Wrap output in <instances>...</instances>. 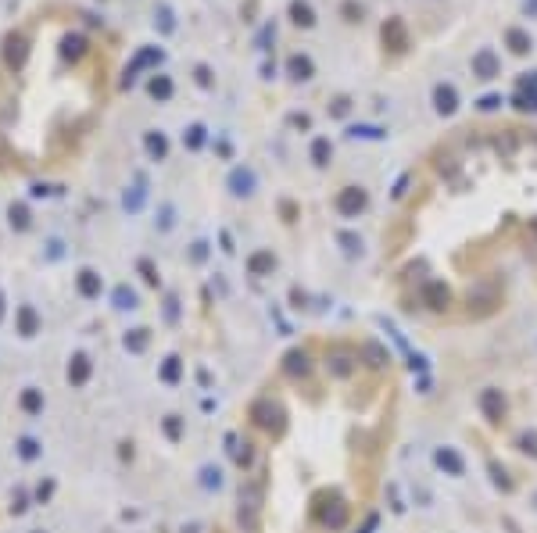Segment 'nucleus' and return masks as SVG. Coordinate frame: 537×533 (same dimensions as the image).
<instances>
[{
    "mask_svg": "<svg viewBox=\"0 0 537 533\" xmlns=\"http://www.w3.org/2000/svg\"><path fill=\"white\" fill-rule=\"evenodd\" d=\"M172 90H176V87H172V79H169V75H158V72H154L151 82H147V93H151L154 100H169Z\"/></svg>",
    "mask_w": 537,
    "mask_h": 533,
    "instance_id": "10",
    "label": "nucleus"
},
{
    "mask_svg": "<svg viewBox=\"0 0 537 533\" xmlns=\"http://www.w3.org/2000/svg\"><path fill=\"white\" fill-rule=\"evenodd\" d=\"M516 108L537 111V90H530V87H520V90H516Z\"/></svg>",
    "mask_w": 537,
    "mask_h": 533,
    "instance_id": "12",
    "label": "nucleus"
},
{
    "mask_svg": "<svg viewBox=\"0 0 537 533\" xmlns=\"http://www.w3.org/2000/svg\"><path fill=\"white\" fill-rule=\"evenodd\" d=\"M291 22L301 26V29H312L316 26V11L308 0H291Z\"/></svg>",
    "mask_w": 537,
    "mask_h": 533,
    "instance_id": "8",
    "label": "nucleus"
},
{
    "mask_svg": "<svg viewBox=\"0 0 537 533\" xmlns=\"http://www.w3.org/2000/svg\"><path fill=\"white\" fill-rule=\"evenodd\" d=\"M0 57H4L8 72H22L26 61H29V39H26V33L11 29V33L4 36V44H0Z\"/></svg>",
    "mask_w": 537,
    "mask_h": 533,
    "instance_id": "1",
    "label": "nucleus"
},
{
    "mask_svg": "<svg viewBox=\"0 0 537 533\" xmlns=\"http://www.w3.org/2000/svg\"><path fill=\"white\" fill-rule=\"evenodd\" d=\"M251 183H255L251 172H244V168H240V172H233V190H237V194H251Z\"/></svg>",
    "mask_w": 537,
    "mask_h": 533,
    "instance_id": "14",
    "label": "nucleus"
},
{
    "mask_svg": "<svg viewBox=\"0 0 537 533\" xmlns=\"http://www.w3.org/2000/svg\"><path fill=\"white\" fill-rule=\"evenodd\" d=\"M161 61H165V51H161V47H140V51L133 54V61L126 65V72H122V90H133V82H136V75H140L143 69H154V72H158Z\"/></svg>",
    "mask_w": 537,
    "mask_h": 533,
    "instance_id": "2",
    "label": "nucleus"
},
{
    "mask_svg": "<svg viewBox=\"0 0 537 533\" xmlns=\"http://www.w3.org/2000/svg\"><path fill=\"white\" fill-rule=\"evenodd\" d=\"M82 54H87V36L82 33H65L61 36V57L75 65V61H82Z\"/></svg>",
    "mask_w": 537,
    "mask_h": 533,
    "instance_id": "5",
    "label": "nucleus"
},
{
    "mask_svg": "<svg viewBox=\"0 0 537 533\" xmlns=\"http://www.w3.org/2000/svg\"><path fill=\"white\" fill-rule=\"evenodd\" d=\"M194 75H197V82H201L204 90L212 87V69H208V65H197V69H194Z\"/></svg>",
    "mask_w": 537,
    "mask_h": 533,
    "instance_id": "18",
    "label": "nucleus"
},
{
    "mask_svg": "<svg viewBox=\"0 0 537 533\" xmlns=\"http://www.w3.org/2000/svg\"><path fill=\"white\" fill-rule=\"evenodd\" d=\"M273 39H276V26H273V22H268V26H265V29L258 33V39H255V47H258V51H268V44H273Z\"/></svg>",
    "mask_w": 537,
    "mask_h": 533,
    "instance_id": "15",
    "label": "nucleus"
},
{
    "mask_svg": "<svg viewBox=\"0 0 537 533\" xmlns=\"http://www.w3.org/2000/svg\"><path fill=\"white\" fill-rule=\"evenodd\" d=\"M505 44H509L512 54H520V57H523V54H530L534 39H530V33H523V29H516V26H512V29H505Z\"/></svg>",
    "mask_w": 537,
    "mask_h": 533,
    "instance_id": "9",
    "label": "nucleus"
},
{
    "mask_svg": "<svg viewBox=\"0 0 537 533\" xmlns=\"http://www.w3.org/2000/svg\"><path fill=\"white\" fill-rule=\"evenodd\" d=\"M286 72H291V79L304 82V79L316 75V65H312V57H308V54H291V57H286Z\"/></svg>",
    "mask_w": 537,
    "mask_h": 533,
    "instance_id": "7",
    "label": "nucleus"
},
{
    "mask_svg": "<svg viewBox=\"0 0 537 533\" xmlns=\"http://www.w3.org/2000/svg\"><path fill=\"white\" fill-rule=\"evenodd\" d=\"M498 104H502V97H494V93L480 97V108H484V111H494V108H498Z\"/></svg>",
    "mask_w": 537,
    "mask_h": 533,
    "instance_id": "21",
    "label": "nucleus"
},
{
    "mask_svg": "<svg viewBox=\"0 0 537 533\" xmlns=\"http://www.w3.org/2000/svg\"><path fill=\"white\" fill-rule=\"evenodd\" d=\"M380 36H383V47H387L390 54H405V51H408V29H405L401 18H387L383 29H380Z\"/></svg>",
    "mask_w": 537,
    "mask_h": 533,
    "instance_id": "3",
    "label": "nucleus"
},
{
    "mask_svg": "<svg viewBox=\"0 0 537 533\" xmlns=\"http://www.w3.org/2000/svg\"><path fill=\"white\" fill-rule=\"evenodd\" d=\"M312 151H316V161H319V165H326V158H329V143H326V140H316Z\"/></svg>",
    "mask_w": 537,
    "mask_h": 533,
    "instance_id": "19",
    "label": "nucleus"
},
{
    "mask_svg": "<svg viewBox=\"0 0 537 533\" xmlns=\"http://www.w3.org/2000/svg\"><path fill=\"white\" fill-rule=\"evenodd\" d=\"M344 15H347V22H362V8H358V4H351V0L344 4Z\"/></svg>",
    "mask_w": 537,
    "mask_h": 533,
    "instance_id": "20",
    "label": "nucleus"
},
{
    "mask_svg": "<svg viewBox=\"0 0 537 533\" xmlns=\"http://www.w3.org/2000/svg\"><path fill=\"white\" fill-rule=\"evenodd\" d=\"M147 147H151V154L161 158V154H165V136H161V133H151V136H147Z\"/></svg>",
    "mask_w": 537,
    "mask_h": 533,
    "instance_id": "17",
    "label": "nucleus"
},
{
    "mask_svg": "<svg viewBox=\"0 0 537 533\" xmlns=\"http://www.w3.org/2000/svg\"><path fill=\"white\" fill-rule=\"evenodd\" d=\"M365 204V194H362V190H347V194L340 197V208L344 211H355V208H362Z\"/></svg>",
    "mask_w": 537,
    "mask_h": 533,
    "instance_id": "13",
    "label": "nucleus"
},
{
    "mask_svg": "<svg viewBox=\"0 0 537 533\" xmlns=\"http://www.w3.org/2000/svg\"><path fill=\"white\" fill-rule=\"evenodd\" d=\"M473 75H477V79L502 75V61H498V54H494L491 47H480L477 54H473Z\"/></svg>",
    "mask_w": 537,
    "mask_h": 533,
    "instance_id": "4",
    "label": "nucleus"
},
{
    "mask_svg": "<svg viewBox=\"0 0 537 533\" xmlns=\"http://www.w3.org/2000/svg\"><path fill=\"white\" fill-rule=\"evenodd\" d=\"M154 29L165 33V36L176 33V18H172V8H169V4H158V8H154Z\"/></svg>",
    "mask_w": 537,
    "mask_h": 533,
    "instance_id": "11",
    "label": "nucleus"
},
{
    "mask_svg": "<svg viewBox=\"0 0 537 533\" xmlns=\"http://www.w3.org/2000/svg\"><path fill=\"white\" fill-rule=\"evenodd\" d=\"M527 11H530V15H537V0H527Z\"/></svg>",
    "mask_w": 537,
    "mask_h": 533,
    "instance_id": "22",
    "label": "nucleus"
},
{
    "mask_svg": "<svg viewBox=\"0 0 537 533\" xmlns=\"http://www.w3.org/2000/svg\"><path fill=\"white\" fill-rule=\"evenodd\" d=\"M455 100H459V93H455L451 82H437V87H433V108H437L441 115L455 111Z\"/></svg>",
    "mask_w": 537,
    "mask_h": 533,
    "instance_id": "6",
    "label": "nucleus"
},
{
    "mask_svg": "<svg viewBox=\"0 0 537 533\" xmlns=\"http://www.w3.org/2000/svg\"><path fill=\"white\" fill-rule=\"evenodd\" d=\"M183 140H187L190 147H201V143H204V125H190V129H187V136H183Z\"/></svg>",
    "mask_w": 537,
    "mask_h": 533,
    "instance_id": "16",
    "label": "nucleus"
}]
</instances>
